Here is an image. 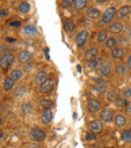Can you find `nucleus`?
Segmentation results:
<instances>
[{
    "label": "nucleus",
    "instance_id": "f257e3e1",
    "mask_svg": "<svg viewBox=\"0 0 131 148\" xmlns=\"http://www.w3.org/2000/svg\"><path fill=\"white\" fill-rule=\"evenodd\" d=\"M13 60H14L13 55H12V53H7V55H5L4 57H2L1 59H0V68H1L4 72H6V71L8 70V68L12 64Z\"/></svg>",
    "mask_w": 131,
    "mask_h": 148
},
{
    "label": "nucleus",
    "instance_id": "f03ea898",
    "mask_svg": "<svg viewBox=\"0 0 131 148\" xmlns=\"http://www.w3.org/2000/svg\"><path fill=\"white\" fill-rule=\"evenodd\" d=\"M30 136H32V139H34V140H36V141H43L45 139L47 134H45V131L41 130V129L33 128L30 130Z\"/></svg>",
    "mask_w": 131,
    "mask_h": 148
},
{
    "label": "nucleus",
    "instance_id": "7ed1b4c3",
    "mask_svg": "<svg viewBox=\"0 0 131 148\" xmlns=\"http://www.w3.org/2000/svg\"><path fill=\"white\" fill-rule=\"evenodd\" d=\"M53 89V81L51 79H47L43 84L39 86V92L41 94H49Z\"/></svg>",
    "mask_w": 131,
    "mask_h": 148
},
{
    "label": "nucleus",
    "instance_id": "20e7f679",
    "mask_svg": "<svg viewBox=\"0 0 131 148\" xmlns=\"http://www.w3.org/2000/svg\"><path fill=\"white\" fill-rule=\"evenodd\" d=\"M115 12H116V9L114 7H110L104 12L103 14V22L104 23H109L111 22V20L113 19L114 15H115Z\"/></svg>",
    "mask_w": 131,
    "mask_h": 148
},
{
    "label": "nucleus",
    "instance_id": "39448f33",
    "mask_svg": "<svg viewBox=\"0 0 131 148\" xmlns=\"http://www.w3.org/2000/svg\"><path fill=\"white\" fill-rule=\"evenodd\" d=\"M88 35H89V33H88V31H87V30L81 31V32L79 33L78 35H77V37H76V43L78 45V47H82L83 45H85V42H86L87 38H88Z\"/></svg>",
    "mask_w": 131,
    "mask_h": 148
},
{
    "label": "nucleus",
    "instance_id": "423d86ee",
    "mask_svg": "<svg viewBox=\"0 0 131 148\" xmlns=\"http://www.w3.org/2000/svg\"><path fill=\"white\" fill-rule=\"evenodd\" d=\"M101 108V103L96 99H91L88 102V110L91 113H96L99 111V109Z\"/></svg>",
    "mask_w": 131,
    "mask_h": 148
},
{
    "label": "nucleus",
    "instance_id": "0eeeda50",
    "mask_svg": "<svg viewBox=\"0 0 131 148\" xmlns=\"http://www.w3.org/2000/svg\"><path fill=\"white\" fill-rule=\"evenodd\" d=\"M32 53H29L28 51H22L18 55V62L20 64H25V62H27L28 60L32 59Z\"/></svg>",
    "mask_w": 131,
    "mask_h": 148
},
{
    "label": "nucleus",
    "instance_id": "6e6552de",
    "mask_svg": "<svg viewBox=\"0 0 131 148\" xmlns=\"http://www.w3.org/2000/svg\"><path fill=\"white\" fill-rule=\"evenodd\" d=\"M89 128H90V130L92 131L93 133H99L102 131V124L101 122L98 120H95V121H92V122L89 124Z\"/></svg>",
    "mask_w": 131,
    "mask_h": 148
},
{
    "label": "nucleus",
    "instance_id": "1a4fd4ad",
    "mask_svg": "<svg viewBox=\"0 0 131 148\" xmlns=\"http://www.w3.org/2000/svg\"><path fill=\"white\" fill-rule=\"evenodd\" d=\"M51 119H53V112H51V110L49 108H47V109H45L43 111V115H41V121L45 124H49L51 121Z\"/></svg>",
    "mask_w": 131,
    "mask_h": 148
},
{
    "label": "nucleus",
    "instance_id": "9d476101",
    "mask_svg": "<svg viewBox=\"0 0 131 148\" xmlns=\"http://www.w3.org/2000/svg\"><path fill=\"white\" fill-rule=\"evenodd\" d=\"M100 117H101L103 121H105V122H110L112 120V118H113V111L110 109L104 110L100 114Z\"/></svg>",
    "mask_w": 131,
    "mask_h": 148
},
{
    "label": "nucleus",
    "instance_id": "9b49d317",
    "mask_svg": "<svg viewBox=\"0 0 131 148\" xmlns=\"http://www.w3.org/2000/svg\"><path fill=\"white\" fill-rule=\"evenodd\" d=\"M98 55V49L96 47H92V49H89L88 51L85 53V59L88 60H92L96 56Z\"/></svg>",
    "mask_w": 131,
    "mask_h": 148
},
{
    "label": "nucleus",
    "instance_id": "f8f14e48",
    "mask_svg": "<svg viewBox=\"0 0 131 148\" xmlns=\"http://www.w3.org/2000/svg\"><path fill=\"white\" fill-rule=\"evenodd\" d=\"M108 30L112 33H119L123 30V25L121 23H118V22H115V23L111 24V25L108 27Z\"/></svg>",
    "mask_w": 131,
    "mask_h": 148
},
{
    "label": "nucleus",
    "instance_id": "ddd939ff",
    "mask_svg": "<svg viewBox=\"0 0 131 148\" xmlns=\"http://www.w3.org/2000/svg\"><path fill=\"white\" fill-rule=\"evenodd\" d=\"M130 12H131V7H130V6H127V5L123 6V7H121L119 10H118L117 16L119 18H123V17H125V16H127Z\"/></svg>",
    "mask_w": 131,
    "mask_h": 148
},
{
    "label": "nucleus",
    "instance_id": "4468645a",
    "mask_svg": "<svg viewBox=\"0 0 131 148\" xmlns=\"http://www.w3.org/2000/svg\"><path fill=\"white\" fill-rule=\"evenodd\" d=\"M87 15L90 18L97 19V18H99L101 16V12L98 9H96V8H90V9L87 10Z\"/></svg>",
    "mask_w": 131,
    "mask_h": 148
},
{
    "label": "nucleus",
    "instance_id": "2eb2a0df",
    "mask_svg": "<svg viewBox=\"0 0 131 148\" xmlns=\"http://www.w3.org/2000/svg\"><path fill=\"white\" fill-rule=\"evenodd\" d=\"M45 80H47V74H45V72H39V73H37L36 76H35L34 83L36 85H39V86H40Z\"/></svg>",
    "mask_w": 131,
    "mask_h": 148
},
{
    "label": "nucleus",
    "instance_id": "dca6fc26",
    "mask_svg": "<svg viewBox=\"0 0 131 148\" xmlns=\"http://www.w3.org/2000/svg\"><path fill=\"white\" fill-rule=\"evenodd\" d=\"M111 55H112V57L115 58V59H121L124 56V51L122 49H120V47H117V49H113V51H111Z\"/></svg>",
    "mask_w": 131,
    "mask_h": 148
},
{
    "label": "nucleus",
    "instance_id": "f3484780",
    "mask_svg": "<svg viewBox=\"0 0 131 148\" xmlns=\"http://www.w3.org/2000/svg\"><path fill=\"white\" fill-rule=\"evenodd\" d=\"M22 77V72L20 70H13L10 74V78L13 81H18L20 80Z\"/></svg>",
    "mask_w": 131,
    "mask_h": 148
},
{
    "label": "nucleus",
    "instance_id": "a211bd4d",
    "mask_svg": "<svg viewBox=\"0 0 131 148\" xmlns=\"http://www.w3.org/2000/svg\"><path fill=\"white\" fill-rule=\"evenodd\" d=\"M13 85H14V81L11 78H6L5 82H4V90L7 92L10 91V90L13 88Z\"/></svg>",
    "mask_w": 131,
    "mask_h": 148
},
{
    "label": "nucleus",
    "instance_id": "6ab92c4d",
    "mask_svg": "<svg viewBox=\"0 0 131 148\" xmlns=\"http://www.w3.org/2000/svg\"><path fill=\"white\" fill-rule=\"evenodd\" d=\"M115 123L118 127H122V126L125 125L126 120H125V118H124L123 115H117L115 117Z\"/></svg>",
    "mask_w": 131,
    "mask_h": 148
},
{
    "label": "nucleus",
    "instance_id": "aec40b11",
    "mask_svg": "<svg viewBox=\"0 0 131 148\" xmlns=\"http://www.w3.org/2000/svg\"><path fill=\"white\" fill-rule=\"evenodd\" d=\"M29 8H30V6L27 2H22L19 5V7H18V10H19V12H21V13H27V12L29 11Z\"/></svg>",
    "mask_w": 131,
    "mask_h": 148
},
{
    "label": "nucleus",
    "instance_id": "412c9836",
    "mask_svg": "<svg viewBox=\"0 0 131 148\" xmlns=\"http://www.w3.org/2000/svg\"><path fill=\"white\" fill-rule=\"evenodd\" d=\"M121 138L124 142H131V130H125L121 135Z\"/></svg>",
    "mask_w": 131,
    "mask_h": 148
},
{
    "label": "nucleus",
    "instance_id": "4be33fe9",
    "mask_svg": "<svg viewBox=\"0 0 131 148\" xmlns=\"http://www.w3.org/2000/svg\"><path fill=\"white\" fill-rule=\"evenodd\" d=\"M86 4H87L86 0H76L74 2V5L76 9H83L86 6Z\"/></svg>",
    "mask_w": 131,
    "mask_h": 148
},
{
    "label": "nucleus",
    "instance_id": "5701e85b",
    "mask_svg": "<svg viewBox=\"0 0 131 148\" xmlns=\"http://www.w3.org/2000/svg\"><path fill=\"white\" fill-rule=\"evenodd\" d=\"M115 103L119 108H124L127 106V102H126V100L123 99V98H117V99L115 100Z\"/></svg>",
    "mask_w": 131,
    "mask_h": 148
},
{
    "label": "nucleus",
    "instance_id": "b1692460",
    "mask_svg": "<svg viewBox=\"0 0 131 148\" xmlns=\"http://www.w3.org/2000/svg\"><path fill=\"white\" fill-rule=\"evenodd\" d=\"M107 35H108V33H107V31H106V30L100 31L98 36H97V40H98L99 42H103V41L107 38Z\"/></svg>",
    "mask_w": 131,
    "mask_h": 148
},
{
    "label": "nucleus",
    "instance_id": "393cba45",
    "mask_svg": "<svg viewBox=\"0 0 131 148\" xmlns=\"http://www.w3.org/2000/svg\"><path fill=\"white\" fill-rule=\"evenodd\" d=\"M21 109L25 114H29V113H32V106L30 105L29 103H24L23 105H22Z\"/></svg>",
    "mask_w": 131,
    "mask_h": 148
},
{
    "label": "nucleus",
    "instance_id": "a878e982",
    "mask_svg": "<svg viewBox=\"0 0 131 148\" xmlns=\"http://www.w3.org/2000/svg\"><path fill=\"white\" fill-rule=\"evenodd\" d=\"M100 72L103 76H108L110 74V66L107 64H103V66H100Z\"/></svg>",
    "mask_w": 131,
    "mask_h": 148
},
{
    "label": "nucleus",
    "instance_id": "bb28decb",
    "mask_svg": "<svg viewBox=\"0 0 131 148\" xmlns=\"http://www.w3.org/2000/svg\"><path fill=\"white\" fill-rule=\"evenodd\" d=\"M106 85L104 84V83H102V84H97L96 86L94 87V91L96 92V93H103L104 91L106 90Z\"/></svg>",
    "mask_w": 131,
    "mask_h": 148
},
{
    "label": "nucleus",
    "instance_id": "cd10ccee",
    "mask_svg": "<svg viewBox=\"0 0 131 148\" xmlns=\"http://www.w3.org/2000/svg\"><path fill=\"white\" fill-rule=\"evenodd\" d=\"M74 27H75L74 22H73L72 20H68V21L65 23V30L67 31V32H71V31H73Z\"/></svg>",
    "mask_w": 131,
    "mask_h": 148
},
{
    "label": "nucleus",
    "instance_id": "c85d7f7f",
    "mask_svg": "<svg viewBox=\"0 0 131 148\" xmlns=\"http://www.w3.org/2000/svg\"><path fill=\"white\" fill-rule=\"evenodd\" d=\"M39 104H40L41 107L47 109V108H49L51 106L53 102H51V100H49V99H43V100H40V103H39Z\"/></svg>",
    "mask_w": 131,
    "mask_h": 148
},
{
    "label": "nucleus",
    "instance_id": "c756f323",
    "mask_svg": "<svg viewBox=\"0 0 131 148\" xmlns=\"http://www.w3.org/2000/svg\"><path fill=\"white\" fill-rule=\"evenodd\" d=\"M24 32H25L26 34H35V33H36V28L32 25H27L24 28Z\"/></svg>",
    "mask_w": 131,
    "mask_h": 148
},
{
    "label": "nucleus",
    "instance_id": "7c9ffc66",
    "mask_svg": "<svg viewBox=\"0 0 131 148\" xmlns=\"http://www.w3.org/2000/svg\"><path fill=\"white\" fill-rule=\"evenodd\" d=\"M116 39L115 38H113V37H111V38H109L107 41H106V47L107 49H111V47H115V45H116Z\"/></svg>",
    "mask_w": 131,
    "mask_h": 148
},
{
    "label": "nucleus",
    "instance_id": "2f4dec72",
    "mask_svg": "<svg viewBox=\"0 0 131 148\" xmlns=\"http://www.w3.org/2000/svg\"><path fill=\"white\" fill-rule=\"evenodd\" d=\"M100 59H96V60H92L91 62H89L88 64V68L89 69H95L97 66H98V64L100 62Z\"/></svg>",
    "mask_w": 131,
    "mask_h": 148
},
{
    "label": "nucleus",
    "instance_id": "473e14b6",
    "mask_svg": "<svg viewBox=\"0 0 131 148\" xmlns=\"http://www.w3.org/2000/svg\"><path fill=\"white\" fill-rule=\"evenodd\" d=\"M116 97H117V93H116V91H111L110 93H108L107 98H108V100H109L110 102L115 101Z\"/></svg>",
    "mask_w": 131,
    "mask_h": 148
},
{
    "label": "nucleus",
    "instance_id": "72a5a7b5",
    "mask_svg": "<svg viewBox=\"0 0 131 148\" xmlns=\"http://www.w3.org/2000/svg\"><path fill=\"white\" fill-rule=\"evenodd\" d=\"M96 139V135L95 133H87L86 135V140L87 141H94Z\"/></svg>",
    "mask_w": 131,
    "mask_h": 148
},
{
    "label": "nucleus",
    "instance_id": "f704fd0d",
    "mask_svg": "<svg viewBox=\"0 0 131 148\" xmlns=\"http://www.w3.org/2000/svg\"><path fill=\"white\" fill-rule=\"evenodd\" d=\"M116 72H117L118 74H120V75H123L124 73L126 72L125 66H117V68H116Z\"/></svg>",
    "mask_w": 131,
    "mask_h": 148
},
{
    "label": "nucleus",
    "instance_id": "c9c22d12",
    "mask_svg": "<svg viewBox=\"0 0 131 148\" xmlns=\"http://www.w3.org/2000/svg\"><path fill=\"white\" fill-rule=\"evenodd\" d=\"M21 25V22L16 20V21H11L10 22V26H15V27H19Z\"/></svg>",
    "mask_w": 131,
    "mask_h": 148
},
{
    "label": "nucleus",
    "instance_id": "e433bc0d",
    "mask_svg": "<svg viewBox=\"0 0 131 148\" xmlns=\"http://www.w3.org/2000/svg\"><path fill=\"white\" fill-rule=\"evenodd\" d=\"M73 3L72 0H64L63 1V6L64 7H69V6H71V4Z\"/></svg>",
    "mask_w": 131,
    "mask_h": 148
},
{
    "label": "nucleus",
    "instance_id": "4c0bfd02",
    "mask_svg": "<svg viewBox=\"0 0 131 148\" xmlns=\"http://www.w3.org/2000/svg\"><path fill=\"white\" fill-rule=\"evenodd\" d=\"M123 95L125 97H131V89H126L125 91L123 92Z\"/></svg>",
    "mask_w": 131,
    "mask_h": 148
},
{
    "label": "nucleus",
    "instance_id": "58836bf2",
    "mask_svg": "<svg viewBox=\"0 0 131 148\" xmlns=\"http://www.w3.org/2000/svg\"><path fill=\"white\" fill-rule=\"evenodd\" d=\"M126 107H127V112L129 114H131V102H129V103L127 104V106H126Z\"/></svg>",
    "mask_w": 131,
    "mask_h": 148
},
{
    "label": "nucleus",
    "instance_id": "ea45409f",
    "mask_svg": "<svg viewBox=\"0 0 131 148\" xmlns=\"http://www.w3.org/2000/svg\"><path fill=\"white\" fill-rule=\"evenodd\" d=\"M5 15H7L6 10H2V11H0V16H5Z\"/></svg>",
    "mask_w": 131,
    "mask_h": 148
},
{
    "label": "nucleus",
    "instance_id": "a19ab883",
    "mask_svg": "<svg viewBox=\"0 0 131 148\" xmlns=\"http://www.w3.org/2000/svg\"><path fill=\"white\" fill-rule=\"evenodd\" d=\"M128 66L131 69V56L129 57V60H128Z\"/></svg>",
    "mask_w": 131,
    "mask_h": 148
},
{
    "label": "nucleus",
    "instance_id": "79ce46f5",
    "mask_svg": "<svg viewBox=\"0 0 131 148\" xmlns=\"http://www.w3.org/2000/svg\"><path fill=\"white\" fill-rule=\"evenodd\" d=\"M104 2H105V1H99V0H98V1H97V3H104Z\"/></svg>",
    "mask_w": 131,
    "mask_h": 148
},
{
    "label": "nucleus",
    "instance_id": "37998d69",
    "mask_svg": "<svg viewBox=\"0 0 131 148\" xmlns=\"http://www.w3.org/2000/svg\"><path fill=\"white\" fill-rule=\"evenodd\" d=\"M29 148H39L38 146H30Z\"/></svg>",
    "mask_w": 131,
    "mask_h": 148
},
{
    "label": "nucleus",
    "instance_id": "c03bdc74",
    "mask_svg": "<svg viewBox=\"0 0 131 148\" xmlns=\"http://www.w3.org/2000/svg\"><path fill=\"white\" fill-rule=\"evenodd\" d=\"M1 124H2V118L0 117V125H1Z\"/></svg>",
    "mask_w": 131,
    "mask_h": 148
},
{
    "label": "nucleus",
    "instance_id": "a18cd8bd",
    "mask_svg": "<svg viewBox=\"0 0 131 148\" xmlns=\"http://www.w3.org/2000/svg\"><path fill=\"white\" fill-rule=\"evenodd\" d=\"M110 148H113V147H110Z\"/></svg>",
    "mask_w": 131,
    "mask_h": 148
}]
</instances>
